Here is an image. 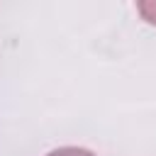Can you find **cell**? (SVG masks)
<instances>
[{
  "instance_id": "6da1fadb",
  "label": "cell",
  "mask_w": 156,
  "mask_h": 156,
  "mask_svg": "<svg viewBox=\"0 0 156 156\" xmlns=\"http://www.w3.org/2000/svg\"><path fill=\"white\" fill-rule=\"evenodd\" d=\"M46 156H95V154H90L85 149H76V146H63V149H56Z\"/></svg>"
},
{
  "instance_id": "7a4b0ae2",
  "label": "cell",
  "mask_w": 156,
  "mask_h": 156,
  "mask_svg": "<svg viewBox=\"0 0 156 156\" xmlns=\"http://www.w3.org/2000/svg\"><path fill=\"white\" fill-rule=\"evenodd\" d=\"M139 12L144 15L146 22L156 24V2H139Z\"/></svg>"
}]
</instances>
